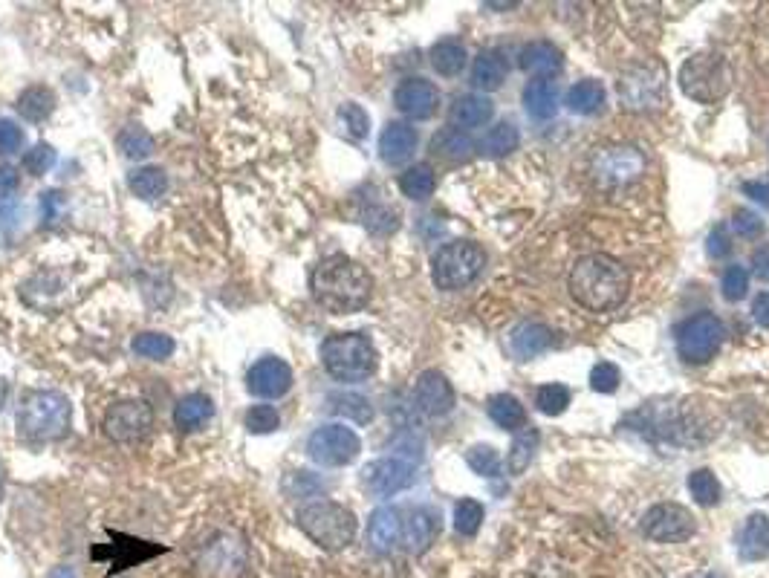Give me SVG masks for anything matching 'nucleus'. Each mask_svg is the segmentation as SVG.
Wrapping results in <instances>:
<instances>
[{"instance_id": "13d9d810", "label": "nucleus", "mask_w": 769, "mask_h": 578, "mask_svg": "<svg viewBox=\"0 0 769 578\" xmlns=\"http://www.w3.org/2000/svg\"><path fill=\"white\" fill-rule=\"evenodd\" d=\"M752 269H755V275H758L761 281H769V246L758 249V252L752 255Z\"/></svg>"}, {"instance_id": "09e8293b", "label": "nucleus", "mask_w": 769, "mask_h": 578, "mask_svg": "<svg viewBox=\"0 0 769 578\" xmlns=\"http://www.w3.org/2000/svg\"><path fill=\"white\" fill-rule=\"evenodd\" d=\"M622 376H619V368L610 365V362H599L596 368L590 370V388L596 394H613L619 388Z\"/></svg>"}, {"instance_id": "4c0bfd02", "label": "nucleus", "mask_w": 769, "mask_h": 578, "mask_svg": "<svg viewBox=\"0 0 769 578\" xmlns=\"http://www.w3.org/2000/svg\"><path fill=\"white\" fill-rule=\"evenodd\" d=\"M119 151L128 159H148L154 154V136L142 125H128L119 133Z\"/></svg>"}, {"instance_id": "5fc2aeb1", "label": "nucleus", "mask_w": 769, "mask_h": 578, "mask_svg": "<svg viewBox=\"0 0 769 578\" xmlns=\"http://www.w3.org/2000/svg\"><path fill=\"white\" fill-rule=\"evenodd\" d=\"M706 249H709V255H712V258H723V255H729V249H732V246H729V237H726V229H723V226H715V229H712V235H709V246H706Z\"/></svg>"}, {"instance_id": "a19ab883", "label": "nucleus", "mask_w": 769, "mask_h": 578, "mask_svg": "<svg viewBox=\"0 0 769 578\" xmlns=\"http://www.w3.org/2000/svg\"><path fill=\"white\" fill-rule=\"evenodd\" d=\"M535 405H538V411H541V414H547V417H558V414H564V411H567V405H570V391H567L564 385H558V382H550V385L538 388V394H535Z\"/></svg>"}, {"instance_id": "c03bdc74", "label": "nucleus", "mask_w": 769, "mask_h": 578, "mask_svg": "<svg viewBox=\"0 0 769 578\" xmlns=\"http://www.w3.org/2000/svg\"><path fill=\"white\" fill-rule=\"evenodd\" d=\"M339 119H342L350 139H365L371 131V119H368L365 107L356 105V102H347V105L339 107Z\"/></svg>"}, {"instance_id": "7c9ffc66", "label": "nucleus", "mask_w": 769, "mask_h": 578, "mask_svg": "<svg viewBox=\"0 0 769 578\" xmlns=\"http://www.w3.org/2000/svg\"><path fill=\"white\" fill-rule=\"evenodd\" d=\"M434 188H437V177H434V171H431V165H411L402 177H399V191L408 197V200H428L431 194H434Z\"/></svg>"}, {"instance_id": "dca6fc26", "label": "nucleus", "mask_w": 769, "mask_h": 578, "mask_svg": "<svg viewBox=\"0 0 769 578\" xmlns=\"http://www.w3.org/2000/svg\"><path fill=\"white\" fill-rule=\"evenodd\" d=\"M414 405L425 417H446L454 408V388L440 370H425L414 385Z\"/></svg>"}, {"instance_id": "3c124183", "label": "nucleus", "mask_w": 769, "mask_h": 578, "mask_svg": "<svg viewBox=\"0 0 769 578\" xmlns=\"http://www.w3.org/2000/svg\"><path fill=\"white\" fill-rule=\"evenodd\" d=\"M365 226L376 235H388L397 229V211L391 209H368L365 211Z\"/></svg>"}, {"instance_id": "8fccbe9b", "label": "nucleus", "mask_w": 769, "mask_h": 578, "mask_svg": "<svg viewBox=\"0 0 769 578\" xmlns=\"http://www.w3.org/2000/svg\"><path fill=\"white\" fill-rule=\"evenodd\" d=\"M27 136L12 122V119H0V154H18L24 148Z\"/></svg>"}, {"instance_id": "4468645a", "label": "nucleus", "mask_w": 769, "mask_h": 578, "mask_svg": "<svg viewBox=\"0 0 769 578\" xmlns=\"http://www.w3.org/2000/svg\"><path fill=\"white\" fill-rule=\"evenodd\" d=\"M645 171V157L637 148H608L593 159V177L602 185H625Z\"/></svg>"}, {"instance_id": "7ed1b4c3", "label": "nucleus", "mask_w": 769, "mask_h": 578, "mask_svg": "<svg viewBox=\"0 0 769 578\" xmlns=\"http://www.w3.org/2000/svg\"><path fill=\"white\" fill-rule=\"evenodd\" d=\"M70 399L58 391H29L18 408V434L32 443L61 440L70 428Z\"/></svg>"}, {"instance_id": "72a5a7b5", "label": "nucleus", "mask_w": 769, "mask_h": 578, "mask_svg": "<svg viewBox=\"0 0 769 578\" xmlns=\"http://www.w3.org/2000/svg\"><path fill=\"white\" fill-rule=\"evenodd\" d=\"M518 142H521V136H518V131L509 125V122H498L492 131L486 133L483 139L478 142V148H480V154L483 157H495V159H501V157H509L515 148H518Z\"/></svg>"}, {"instance_id": "bb28decb", "label": "nucleus", "mask_w": 769, "mask_h": 578, "mask_svg": "<svg viewBox=\"0 0 769 578\" xmlns=\"http://www.w3.org/2000/svg\"><path fill=\"white\" fill-rule=\"evenodd\" d=\"M214 417V402L206 394H188L174 408V425L183 431H197Z\"/></svg>"}, {"instance_id": "9d476101", "label": "nucleus", "mask_w": 769, "mask_h": 578, "mask_svg": "<svg viewBox=\"0 0 769 578\" xmlns=\"http://www.w3.org/2000/svg\"><path fill=\"white\" fill-rule=\"evenodd\" d=\"M642 535L657 544H680L694 535V518L680 503H657L642 515Z\"/></svg>"}, {"instance_id": "6e6552de", "label": "nucleus", "mask_w": 769, "mask_h": 578, "mask_svg": "<svg viewBox=\"0 0 769 578\" xmlns=\"http://www.w3.org/2000/svg\"><path fill=\"white\" fill-rule=\"evenodd\" d=\"M723 344V321L712 313L686 318L677 330V353L689 365H706L717 356Z\"/></svg>"}, {"instance_id": "052dcab7", "label": "nucleus", "mask_w": 769, "mask_h": 578, "mask_svg": "<svg viewBox=\"0 0 769 578\" xmlns=\"http://www.w3.org/2000/svg\"><path fill=\"white\" fill-rule=\"evenodd\" d=\"M6 396H9V385L0 379V411H3V405H6Z\"/></svg>"}, {"instance_id": "c9c22d12", "label": "nucleus", "mask_w": 769, "mask_h": 578, "mask_svg": "<svg viewBox=\"0 0 769 578\" xmlns=\"http://www.w3.org/2000/svg\"><path fill=\"white\" fill-rule=\"evenodd\" d=\"M327 405H330L333 414H339V417H345V420L359 422V425L371 422L373 417L371 402L359 394H330L327 396Z\"/></svg>"}, {"instance_id": "423d86ee", "label": "nucleus", "mask_w": 769, "mask_h": 578, "mask_svg": "<svg viewBox=\"0 0 769 578\" xmlns=\"http://www.w3.org/2000/svg\"><path fill=\"white\" fill-rule=\"evenodd\" d=\"M680 90L697 105H717L732 90V67L729 61L715 50L694 53L680 67Z\"/></svg>"}, {"instance_id": "a878e982", "label": "nucleus", "mask_w": 769, "mask_h": 578, "mask_svg": "<svg viewBox=\"0 0 769 578\" xmlns=\"http://www.w3.org/2000/svg\"><path fill=\"white\" fill-rule=\"evenodd\" d=\"M769 555V515L755 512L746 518L741 532V558L743 561H764Z\"/></svg>"}, {"instance_id": "de8ad7c7", "label": "nucleus", "mask_w": 769, "mask_h": 578, "mask_svg": "<svg viewBox=\"0 0 769 578\" xmlns=\"http://www.w3.org/2000/svg\"><path fill=\"white\" fill-rule=\"evenodd\" d=\"M746 289H749V272L743 266H729L723 272V281H720L723 298L735 304V301H741L743 295H746Z\"/></svg>"}, {"instance_id": "b1692460", "label": "nucleus", "mask_w": 769, "mask_h": 578, "mask_svg": "<svg viewBox=\"0 0 769 578\" xmlns=\"http://www.w3.org/2000/svg\"><path fill=\"white\" fill-rule=\"evenodd\" d=\"M524 105H527V113L538 122H547L558 113V105H561V96H558V84L556 81H530L527 90H524Z\"/></svg>"}, {"instance_id": "680f3d73", "label": "nucleus", "mask_w": 769, "mask_h": 578, "mask_svg": "<svg viewBox=\"0 0 769 578\" xmlns=\"http://www.w3.org/2000/svg\"><path fill=\"white\" fill-rule=\"evenodd\" d=\"M53 578H76L73 576V570H67V567H58L53 573Z\"/></svg>"}, {"instance_id": "f8f14e48", "label": "nucleus", "mask_w": 769, "mask_h": 578, "mask_svg": "<svg viewBox=\"0 0 769 578\" xmlns=\"http://www.w3.org/2000/svg\"><path fill=\"white\" fill-rule=\"evenodd\" d=\"M154 422V411L145 399H125L107 408L105 434L116 443H133L148 434Z\"/></svg>"}, {"instance_id": "e433bc0d", "label": "nucleus", "mask_w": 769, "mask_h": 578, "mask_svg": "<svg viewBox=\"0 0 769 578\" xmlns=\"http://www.w3.org/2000/svg\"><path fill=\"white\" fill-rule=\"evenodd\" d=\"M535 448H538V431H535V428H521V431L515 434V443H512L509 460H506L509 472L512 474L524 472V469L532 463Z\"/></svg>"}, {"instance_id": "6ab92c4d", "label": "nucleus", "mask_w": 769, "mask_h": 578, "mask_svg": "<svg viewBox=\"0 0 769 578\" xmlns=\"http://www.w3.org/2000/svg\"><path fill=\"white\" fill-rule=\"evenodd\" d=\"M402 541V515L394 506H379L368 521V544L376 555H391Z\"/></svg>"}, {"instance_id": "9b49d317", "label": "nucleus", "mask_w": 769, "mask_h": 578, "mask_svg": "<svg viewBox=\"0 0 769 578\" xmlns=\"http://www.w3.org/2000/svg\"><path fill=\"white\" fill-rule=\"evenodd\" d=\"M619 99L628 110H651L665 99V70L660 64H642L619 79Z\"/></svg>"}, {"instance_id": "cd10ccee", "label": "nucleus", "mask_w": 769, "mask_h": 578, "mask_svg": "<svg viewBox=\"0 0 769 578\" xmlns=\"http://www.w3.org/2000/svg\"><path fill=\"white\" fill-rule=\"evenodd\" d=\"M605 96H608V93H605V84H602V81H576V84L570 87V93H567V107H570L573 113H579V116H593V113L602 110Z\"/></svg>"}, {"instance_id": "2f4dec72", "label": "nucleus", "mask_w": 769, "mask_h": 578, "mask_svg": "<svg viewBox=\"0 0 769 578\" xmlns=\"http://www.w3.org/2000/svg\"><path fill=\"white\" fill-rule=\"evenodd\" d=\"M431 148H434V154H440V157L454 159V162H463V159H469L475 154V142H472V136L466 131H457V128H449V131H440L434 136V142H431Z\"/></svg>"}, {"instance_id": "c85d7f7f", "label": "nucleus", "mask_w": 769, "mask_h": 578, "mask_svg": "<svg viewBox=\"0 0 769 578\" xmlns=\"http://www.w3.org/2000/svg\"><path fill=\"white\" fill-rule=\"evenodd\" d=\"M466 47L460 44V41H440V44H434L431 47V53H428V61H431V67H434V73L437 76H457V73H463V67H466Z\"/></svg>"}, {"instance_id": "39448f33", "label": "nucleus", "mask_w": 769, "mask_h": 578, "mask_svg": "<svg viewBox=\"0 0 769 578\" xmlns=\"http://www.w3.org/2000/svg\"><path fill=\"white\" fill-rule=\"evenodd\" d=\"M376 347L362 333H336L321 344V365L339 382H362L376 373Z\"/></svg>"}, {"instance_id": "49530a36", "label": "nucleus", "mask_w": 769, "mask_h": 578, "mask_svg": "<svg viewBox=\"0 0 769 578\" xmlns=\"http://www.w3.org/2000/svg\"><path fill=\"white\" fill-rule=\"evenodd\" d=\"M278 425H281V417L272 405H255L246 411V428L252 434H272V431H278Z\"/></svg>"}, {"instance_id": "aec40b11", "label": "nucleus", "mask_w": 769, "mask_h": 578, "mask_svg": "<svg viewBox=\"0 0 769 578\" xmlns=\"http://www.w3.org/2000/svg\"><path fill=\"white\" fill-rule=\"evenodd\" d=\"M417 145H420V136H417V131L411 125L391 122L382 131V136H379V157L388 165H402V162H408V159L414 157Z\"/></svg>"}, {"instance_id": "4d7b16f0", "label": "nucleus", "mask_w": 769, "mask_h": 578, "mask_svg": "<svg viewBox=\"0 0 769 578\" xmlns=\"http://www.w3.org/2000/svg\"><path fill=\"white\" fill-rule=\"evenodd\" d=\"M752 318H755L764 330H769V292H761V295L752 301Z\"/></svg>"}, {"instance_id": "393cba45", "label": "nucleus", "mask_w": 769, "mask_h": 578, "mask_svg": "<svg viewBox=\"0 0 769 578\" xmlns=\"http://www.w3.org/2000/svg\"><path fill=\"white\" fill-rule=\"evenodd\" d=\"M509 76V61L501 50H483L472 64V84L478 90H498Z\"/></svg>"}, {"instance_id": "412c9836", "label": "nucleus", "mask_w": 769, "mask_h": 578, "mask_svg": "<svg viewBox=\"0 0 769 578\" xmlns=\"http://www.w3.org/2000/svg\"><path fill=\"white\" fill-rule=\"evenodd\" d=\"M437 515L425 506H414L405 518H402V544L411 552H425L431 547V541L437 538Z\"/></svg>"}, {"instance_id": "603ef678", "label": "nucleus", "mask_w": 769, "mask_h": 578, "mask_svg": "<svg viewBox=\"0 0 769 578\" xmlns=\"http://www.w3.org/2000/svg\"><path fill=\"white\" fill-rule=\"evenodd\" d=\"M732 226H735V232L741 237H758L764 232V220L755 211H738Z\"/></svg>"}, {"instance_id": "a18cd8bd", "label": "nucleus", "mask_w": 769, "mask_h": 578, "mask_svg": "<svg viewBox=\"0 0 769 578\" xmlns=\"http://www.w3.org/2000/svg\"><path fill=\"white\" fill-rule=\"evenodd\" d=\"M55 154L53 145H47V142H38V145H32L27 154H24V168H27L32 177H41V174H47V171H53Z\"/></svg>"}, {"instance_id": "bf43d9fd", "label": "nucleus", "mask_w": 769, "mask_h": 578, "mask_svg": "<svg viewBox=\"0 0 769 578\" xmlns=\"http://www.w3.org/2000/svg\"><path fill=\"white\" fill-rule=\"evenodd\" d=\"M743 194L755 197L758 203L769 206V185L767 183H743Z\"/></svg>"}, {"instance_id": "c756f323", "label": "nucleus", "mask_w": 769, "mask_h": 578, "mask_svg": "<svg viewBox=\"0 0 769 578\" xmlns=\"http://www.w3.org/2000/svg\"><path fill=\"white\" fill-rule=\"evenodd\" d=\"M15 107H18V113H21L27 122H44L55 110V93L50 87L35 84V87H29V90H24V93L18 96V105Z\"/></svg>"}, {"instance_id": "1a4fd4ad", "label": "nucleus", "mask_w": 769, "mask_h": 578, "mask_svg": "<svg viewBox=\"0 0 769 578\" xmlns=\"http://www.w3.org/2000/svg\"><path fill=\"white\" fill-rule=\"evenodd\" d=\"M362 451V440L353 428L345 425H321L310 434L307 440V454L313 463L327 466V469H339L350 466Z\"/></svg>"}, {"instance_id": "f704fd0d", "label": "nucleus", "mask_w": 769, "mask_h": 578, "mask_svg": "<svg viewBox=\"0 0 769 578\" xmlns=\"http://www.w3.org/2000/svg\"><path fill=\"white\" fill-rule=\"evenodd\" d=\"M128 185H131V191L136 197H142V200H157V197H162V194L168 191V177H165L162 168L148 165V168L133 171Z\"/></svg>"}, {"instance_id": "20e7f679", "label": "nucleus", "mask_w": 769, "mask_h": 578, "mask_svg": "<svg viewBox=\"0 0 769 578\" xmlns=\"http://www.w3.org/2000/svg\"><path fill=\"white\" fill-rule=\"evenodd\" d=\"M298 526L321 550L339 552L356 538V515L336 500H313L298 509Z\"/></svg>"}, {"instance_id": "58836bf2", "label": "nucleus", "mask_w": 769, "mask_h": 578, "mask_svg": "<svg viewBox=\"0 0 769 578\" xmlns=\"http://www.w3.org/2000/svg\"><path fill=\"white\" fill-rule=\"evenodd\" d=\"M689 492L691 498L700 506H715L720 500V480L712 469H694L689 474Z\"/></svg>"}, {"instance_id": "a211bd4d", "label": "nucleus", "mask_w": 769, "mask_h": 578, "mask_svg": "<svg viewBox=\"0 0 769 578\" xmlns=\"http://www.w3.org/2000/svg\"><path fill=\"white\" fill-rule=\"evenodd\" d=\"M518 64H521V70L530 73L535 81H553L558 73H561L564 58H561V50H558L553 41H530V44H524V50L518 53Z\"/></svg>"}, {"instance_id": "f257e3e1", "label": "nucleus", "mask_w": 769, "mask_h": 578, "mask_svg": "<svg viewBox=\"0 0 769 578\" xmlns=\"http://www.w3.org/2000/svg\"><path fill=\"white\" fill-rule=\"evenodd\" d=\"M567 287L573 301L590 313H610L625 304L631 292V272L628 266L610 255H584L570 269Z\"/></svg>"}, {"instance_id": "473e14b6", "label": "nucleus", "mask_w": 769, "mask_h": 578, "mask_svg": "<svg viewBox=\"0 0 769 578\" xmlns=\"http://www.w3.org/2000/svg\"><path fill=\"white\" fill-rule=\"evenodd\" d=\"M489 417L498 422L506 431H518L527 422V411L521 405V399L512 394H498L489 399Z\"/></svg>"}, {"instance_id": "864d4df0", "label": "nucleus", "mask_w": 769, "mask_h": 578, "mask_svg": "<svg viewBox=\"0 0 769 578\" xmlns=\"http://www.w3.org/2000/svg\"><path fill=\"white\" fill-rule=\"evenodd\" d=\"M61 209H64V197H61L58 191H47V194L41 197V214H44L47 223H55Z\"/></svg>"}, {"instance_id": "f3484780", "label": "nucleus", "mask_w": 769, "mask_h": 578, "mask_svg": "<svg viewBox=\"0 0 769 578\" xmlns=\"http://www.w3.org/2000/svg\"><path fill=\"white\" fill-rule=\"evenodd\" d=\"M394 105L408 119H431L440 107V90L425 79H405L394 90Z\"/></svg>"}, {"instance_id": "0eeeda50", "label": "nucleus", "mask_w": 769, "mask_h": 578, "mask_svg": "<svg viewBox=\"0 0 769 578\" xmlns=\"http://www.w3.org/2000/svg\"><path fill=\"white\" fill-rule=\"evenodd\" d=\"M486 266V249L475 240H451L446 243L434 261H431V278L440 289L469 287Z\"/></svg>"}, {"instance_id": "6e6d98bb", "label": "nucleus", "mask_w": 769, "mask_h": 578, "mask_svg": "<svg viewBox=\"0 0 769 578\" xmlns=\"http://www.w3.org/2000/svg\"><path fill=\"white\" fill-rule=\"evenodd\" d=\"M18 183H21V177H18V168H12V165L0 162V197H6V194H15V191H18Z\"/></svg>"}, {"instance_id": "ea45409f", "label": "nucleus", "mask_w": 769, "mask_h": 578, "mask_svg": "<svg viewBox=\"0 0 769 578\" xmlns=\"http://www.w3.org/2000/svg\"><path fill=\"white\" fill-rule=\"evenodd\" d=\"M131 347L136 356H145V359H168L174 353V339L165 333H139Z\"/></svg>"}, {"instance_id": "4be33fe9", "label": "nucleus", "mask_w": 769, "mask_h": 578, "mask_svg": "<svg viewBox=\"0 0 769 578\" xmlns=\"http://www.w3.org/2000/svg\"><path fill=\"white\" fill-rule=\"evenodd\" d=\"M449 119L457 131L469 133L472 128H480V125L492 122V102L486 96H478V93L457 96L449 110Z\"/></svg>"}, {"instance_id": "f03ea898", "label": "nucleus", "mask_w": 769, "mask_h": 578, "mask_svg": "<svg viewBox=\"0 0 769 578\" xmlns=\"http://www.w3.org/2000/svg\"><path fill=\"white\" fill-rule=\"evenodd\" d=\"M310 289L324 310H330L336 316H347V313H359L368 307L373 295V278L359 261L347 258V255H330L313 269Z\"/></svg>"}, {"instance_id": "2eb2a0df", "label": "nucleus", "mask_w": 769, "mask_h": 578, "mask_svg": "<svg viewBox=\"0 0 769 578\" xmlns=\"http://www.w3.org/2000/svg\"><path fill=\"white\" fill-rule=\"evenodd\" d=\"M246 388H249V394L261 396V399H281L284 394H290L292 368L284 359L266 356L252 365L249 376H246Z\"/></svg>"}, {"instance_id": "ddd939ff", "label": "nucleus", "mask_w": 769, "mask_h": 578, "mask_svg": "<svg viewBox=\"0 0 769 578\" xmlns=\"http://www.w3.org/2000/svg\"><path fill=\"white\" fill-rule=\"evenodd\" d=\"M362 480L371 492L382 495V498H391V495L405 492L408 486H414L417 466L402 460V457H382V460H373L365 466Z\"/></svg>"}, {"instance_id": "79ce46f5", "label": "nucleus", "mask_w": 769, "mask_h": 578, "mask_svg": "<svg viewBox=\"0 0 769 578\" xmlns=\"http://www.w3.org/2000/svg\"><path fill=\"white\" fill-rule=\"evenodd\" d=\"M483 524V506H480L478 500L466 498L460 500L457 506H454V529L460 532V535H475Z\"/></svg>"}, {"instance_id": "37998d69", "label": "nucleus", "mask_w": 769, "mask_h": 578, "mask_svg": "<svg viewBox=\"0 0 769 578\" xmlns=\"http://www.w3.org/2000/svg\"><path fill=\"white\" fill-rule=\"evenodd\" d=\"M466 463H469V469L475 474H480V477H498V472H501V457H498V451L492 446L469 448Z\"/></svg>"}, {"instance_id": "e2e57ef3", "label": "nucleus", "mask_w": 769, "mask_h": 578, "mask_svg": "<svg viewBox=\"0 0 769 578\" xmlns=\"http://www.w3.org/2000/svg\"><path fill=\"white\" fill-rule=\"evenodd\" d=\"M706 578H720V576H706Z\"/></svg>"}, {"instance_id": "5701e85b", "label": "nucleus", "mask_w": 769, "mask_h": 578, "mask_svg": "<svg viewBox=\"0 0 769 578\" xmlns=\"http://www.w3.org/2000/svg\"><path fill=\"white\" fill-rule=\"evenodd\" d=\"M550 344H553L550 327H544V324H538V321H524V324H518V327L512 330V336H509V347H512V353H515L521 362L535 359V356L544 353Z\"/></svg>"}]
</instances>
